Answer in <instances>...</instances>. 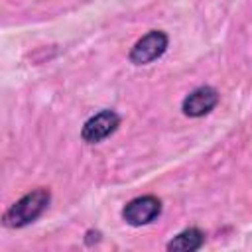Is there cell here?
<instances>
[{
	"instance_id": "cell-1",
	"label": "cell",
	"mask_w": 252,
	"mask_h": 252,
	"mask_svg": "<svg viewBox=\"0 0 252 252\" xmlns=\"http://www.w3.org/2000/svg\"><path fill=\"white\" fill-rule=\"evenodd\" d=\"M51 201V193L47 189H35L28 195H24L20 201H16L6 213H4V224L8 228H22L30 222H33L41 213L47 209Z\"/></svg>"
},
{
	"instance_id": "cell-2",
	"label": "cell",
	"mask_w": 252,
	"mask_h": 252,
	"mask_svg": "<svg viewBox=\"0 0 252 252\" xmlns=\"http://www.w3.org/2000/svg\"><path fill=\"white\" fill-rule=\"evenodd\" d=\"M161 215V201L156 195H142L126 203L122 219L132 226H144Z\"/></svg>"
},
{
	"instance_id": "cell-3",
	"label": "cell",
	"mask_w": 252,
	"mask_h": 252,
	"mask_svg": "<svg viewBox=\"0 0 252 252\" xmlns=\"http://www.w3.org/2000/svg\"><path fill=\"white\" fill-rule=\"evenodd\" d=\"M167 33L161 30H152L142 39L136 41V45L130 51V61L134 65H148L156 59H159L167 49Z\"/></svg>"
},
{
	"instance_id": "cell-4",
	"label": "cell",
	"mask_w": 252,
	"mask_h": 252,
	"mask_svg": "<svg viewBox=\"0 0 252 252\" xmlns=\"http://www.w3.org/2000/svg\"><path fill=\"white\" fill-rule=\"evenodd\" d=\"M118 126H120V116L114 110H100L98 114L91 116L85 122L81 130V138L87 144H98L110 134H114Z\"/></svg>"
},
{
	"instance_id": "cell-5",
	"label": "cell",
	"mask_w": 252,
	"mask_h": 252,
	"mask_svg": "<svg viewBox=\"0 0 252 252\" xmlns=\"http://www.w3.org/2000/svg\"><path fill=\"white\" fill-rule=\"evenodd\" d=\"M217 104H219V93H217V89L205 85V87H199V89L191 91L183 98L181 110H183L185 116L201 118V116L209 114Z\"/></svg>"
},
{
	"instance_id": "cell-6",
	"label": "cell",
	"mask_w": 252,
	"mask_h": 252,
	"mask_svg": "<svg viewBox=\"0 0 252 252\" xmlns=\"http://www.w3.org/2000/svg\"><path fill=\"white\" fill-rule=\"evenodd\" d=\"M203 244H205V232L191 226V228H185L183 232H179L177 236H173L167 242V250H171V252H193V250H199Z\"/></svg>"
}]
</instances>
